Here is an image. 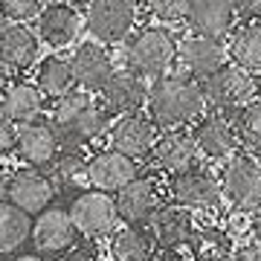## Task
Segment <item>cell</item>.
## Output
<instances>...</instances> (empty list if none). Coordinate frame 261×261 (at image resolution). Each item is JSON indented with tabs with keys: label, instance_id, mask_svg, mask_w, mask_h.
<instances>
[{
	"label": "cell",
	"instance_id": "obj_3",
	"mask_svg": "<svg viewBox=\"0 0 261 261\" xmlns=\"http://www.w3.org/2000/svg\"><path fill=\"white\" fill-rule=\"evenodd\" d=\"M177 56V35L168 27H142L130 32L125 44V70L140 79H157L174 67Z\"/></svg>",
	"mask_w": 261,
	"mask_h": 261
},
{
	"label": "cell",
	"instance_id": "obj_30",
	"mask_svg": "<svg viewBox=\"0 0 261 261\" xmlns=\"http://www.w3.org/2000/svg\"><path fill=\"white\" fill-rule=\"evenodd\" d=\"M29 229H32V215L20 212L18 206L3 200L0 203V255L20 250L29 241Z\"/></svg>",
	"mask_w": 261,
	"mask_h": 261
},
{
	"label": "cell",
	"instance_id": "obj_14",
	"mask_svg": "<svg viewBox=\"0 0 261 261\" xmlns=\"http://www.w3.org/2000/svg\"><path fill=\"white\" fill-rule=\"evenodd\" d=\"M82 29H84V18L73 3L53 0L49 6H41V12H38V41H44L53 49H64L70 44H75Z\"/></svg>",
	"mask_w": 261,
	"mask_h": 261
},
{
	"label": "cell",
	"instance_id": "obj_12",
	"mask_svg": "<svg viewBox=\"0 0 261 261\" xmlns=\"http://www.w3.org/2000/svg\"><path fill=\"white\" fill-rule=\"evenodd\" d=\"M192 140H195L197 154H203L206 160H229L238 151V134H235L232 116L218 111H206L203 116H197L192 125Z\"/></svg>",
	"mask_w": 261,
	"mask_h": 261
},
{
	"label": "cell",
	"instance_id": "obj_10",
	"mask_svg": "<svg viewBox=\"0 0 261 261\" xmlns=\"http://www.w3.org/2000/svg\"><path fill=\"white\" fill-rule=\"evenodd\" d=\"M163 186L157 183L154 174H137V177L125 183V186L113 195V206H116V218L128 226H145L154 209L163 206Z\"/></svg>",
	"mask_w": 261,
	"mask_h": 261
},
{
	"label": "cell",
	"instance_id": "obj_20",
	"mask_svg": "<svg viewBox=\"0 0 261 261\" xmlns=\"http://www.w3.org/2000/svg\"><path fill=\"white\" fill-rule=\"evenodd\" d=\"M58 148H61V142H58L56 130L47 119L27 122L15 134V154L29 168H47L58 154Z\"/></svg>",
	"mask_w": 261,
	"mask_h": 261
},
{
	"label": "cell",
	"instance_id": "obj_41",
	"mask_svg": "<svg viewBox=\"0 0 261 261\" xmlns=\"http://www.w3.org/2000/svg\"><path fill=\"white\" fill-rule=\"evenodd\" d=\"M12 261H44L41 255H35V252H23V255H15Z\"/></svg>",
	"mask_w": 261,
	"mask_h": 261
},
{
	"label": "cell",
	"instance_id": "obj_37",
	"mask_svg": "<svg viewBox=\"0 0 261 261\" xmlns=\"http://www.w3.org/2000/svg\"><path fill=\"white\" fill-rule=\"evenodd\" d=\"M148 261H189L180 250H154Z\"/></svg>",
	"mask_w": 261,
	"mask_h": 261
},
{
	"label": "cell",
	"instance_id": "obj_22",
	"mask_svg": "<svg viewBox=\"0 0 261 261\" xmlns=\"http://www.w3.org/2000/svg\"><path fill=\"white\" fill-rule=\"evenodd\" d=\"M186 23L192 35L224 41L235 29V12L229 0H189Z\"/></svg>",
	"mask_w": 261,
	"mask_h": 261
},
{
	"label": "cell",
	"instance_id": "obj_25",
	"mask_svg": "<svg viewBox=\"0 0 261 261\" xmlns=\"http://www.w3.org/2000/svg\"><path fill=\"white\" fill-rule=\"evenodd\" d=\"M49 180L56 192H84L90 189V180H87V157H84L82 148H58V154L49 163Z\"/></svg>",
	"mask_w": 261,
	"mask_h": 261
},
{
	"label": "cell",
	"instance_id": "obj_15",
	"mask_svg": "<svg viewBox=\"0 0 261 261\" xmlns=\"http://www.w3.org/2000/svg\"><path fill=\"white\" fill-rule=\"evenodd\" d=\"M140 174V163L125 157L113 148H99L96 154L87 157V180L90 189L105 192V195H116L125 183Z\"/></svg>",
	"mask_w": 261,
	"mask_h": 261
},
{
	"label": "cell",
	"instance_id": "obj_17",
	"mask_svg": "<svg viewBox=\"0 0 261 261\" xmlns=\"http://www.w3.org/2000/svg\"><path fill=\"white\" fill-rule=\"evenodd\" d=\"M145 229L151 232L157 250H180L195 232V218L177 203H163L145 221Z\"/></svg>",
	"mask_w": 261,
	"mask_h": 261
},
{
	"label": "cell",
	"instance_id": "obj_7",
	"mask_svg": "<svg viewBox=\"0 0 261 261\" xmlns=\"http://www.w3.org/2000/svg\"><path fill=\"white\" fill-rule=\"evenodd\" d=\"M168 200L189 212H212L221 206V180L209 166L195 163L192 168L168 177Z\"/></svg>",
	"mask_w": 261,
	"mask_h": 261
},
{
	"label": "cell",
	"instance_id": "obj_33",
	"mask_svg": "<svg viewBox=\"0 0 261 261\" xmlns=\"http://www.w3.org/2000/svg\"><path fill=\"white\" fill-rule=\"evenodd\" d=\"M145 6L160 23H180L186 20V12H189V0H145Z\"/></svg>",
	"mask_w": 261,
	"mask_h": 261
},
{
	"label": "cell",
	"instance_id": "obj_36",
	"mask_svg": "<svg viewBox=\"0 0 261 261\" xmlns=\"http://www.w3.org/2000/svg\"><path fill=\"white\" fill-rule=\"evenodd\" d=\"M229 261H261V244L250 241V244H241L232 250V258Z\"/></svg>",
	"mask_w": 261,
	"mask_h": 261
},
{
	"label": "cell",
	"instance_id": "obj_35",
	"mask_svg": "<svg viewBox=\"0 0 261 261\" xmlns=\"http://www.w3.org/2000/svg\"><path fill=\"white\" fill-rule=\"evenodd\" d=\"M15 134H18V128L12 122L0 119V160L9 157L12 151H15Z\"/></svg>",
	"mask_w": 261,
	"mask_h": 261
},
{
	"label": "cell",
	"instance_id": "obj_40",
	"mask_svg": "<svg viewBox=\"0 0 261 261\" xmlns=\"http://www.w3.org/2000/svg\"><path fill=\"white\" fill-rule=\"evenodd\" d=\"M6 186H9V174H6V168L0 166V203L6 200Z\"/></svg>",
	"mask_w": 261,
	"mask_h": 261
},
{
	"label": "cell",
	"instance_id": "obj_39",
	"mask_svg": "<svg viewBox=\"0 0 261 261\" xmlns=\"http://www.w3.org/2000/svg\"><path fill=\"white\" fill-rule=\"evenodd\" d=\"M12 84V70H6V67L0 64V96H3V90Z\"/></svg>",
	"mask_w": 261,
	"mask_h": 261
},
{
	"label": "cell",
	"instance_id": "obj_26",
	"mask_svg": "<svg viewBox=\"0 0 261 261\" xmlns=\"http://www.w3.org/2000/svg\"><path fill=\"white\" fill-rule=\"evenodd\" d=\"M226 58L252 75H261V23H244L229 32Z\"/></svg>",
	"mask_w": 261,
	"mask_h": 261
},
{
	"label": "cell",
	"instance_id": "obj_27",
	"mask_svg": "<svg viewBox=\"0 0 261 261\" xmlns=\"http://www.w3.org/2000/svg\"><path fill=\"white\" fill-rule=\"evenodd\" d=\"M192 261H229L235 250L232 235L221 226H195L192 238L186 241Z\"/></svg>",
	"mask_w": 261,
	"mask_h": 261
},
{
	"label": "cell",
	"instance_id": "obj_31",
	"mask_svg": "<svg viewBox=\"0 0 261 261\" xmlns=\"http://www.w3.org/2000/svg\"><path fill=\"white\" fill-rule=\"evenodd\" d=\"M232 122L235 134H238V148H244V154L261 157V99L244 105L232 116Z\"/></svg>",
	"mask_w": 261,
	"mask_h": 261
},
{
	"label": "cell",
	"instance_id": "obj_11",
	"mask_svg": "<svg viewBox=\"0 0 261 261\" xmlns=\"http://www.w3.org/2000/svg\"><path fill=\"white\" fill-rule=\"evenodd\" d=\"M157 125L148 119V113H125V116H116L108 130V148L119 151L130 160H148L151 148L157 142Z\"/></svg>",
	"mask_w": 261,
	"mask_h": 261
},
{
	"label": "cell",
	"instance_id": "obj_34",
	"mask_svg": "<svg viewBox=\"0 0 261 261\" xmlns=\"http://www.w3.org/2000/svg\"><path fill=\"white\" fill-rule=\"evenodd\" d=\"M235 18L244 23H258L261 20V0H229Z\"/></svg>",
	"mask_w": 261,
	"mask_h": 261
},
{
	"label": "cell",
	"instance_id": "obj_13",
	"mask_svg": "<svg viewBox=\"0 0 261 261\" xmlns=\"http://www.w3.org/2000/svg\"><path fill=\"white\" fill-rule=\"evenodd\" d=\"M56 186L49 180L47 171L41 168H18L9 174V186H6V200L12 206H18L20 212L27 215H38L44 212L47 206H53L56 200Z\"/></svg>",
	"mask_w": 261,
	"mask_h": 261
},
{
	"label": "cell",
	"instance_id": "obj_6",
	"mask_svg": "<svg viewBox=\"0 0 261 261\" xmlns=\"http://www.w3.org/2000/svg\"><path fill=\"white\" fill-rule=\"evenodd\" d=\"M221 195L235 212L261 209V160L244 151H235L221 171Z\"/></svg>",
	"mask_w": 261,
	"mask_h": 261
},
{
	"label": "cell",
	"instance_id": "obj_9",
	"mask_svg": "<svg viewBox=\"0 0 261 261\" xmlns=\"http://www.w3.org/2000/svg\"><path fill=\"white\" fill-rule=\"evenodd\" d=\"M70 221H73L75 232L87 238V241H99V238H108V235L119 226V218H116V206H113V195H105V192H96V189H84V192H75L70 197Z\"/></svg>",
	"mask_w": 261,
	"mask_h": 261
},
{
	"label": "cell",
	"instance_id": "obj_19",
	"mask_svg": "<svg viewBox=\"0 0 261 261\" xmlns=\"http://www.w3.org/2000/svg\"><path fill=\"white\" fill-rule=\"evenodd\" d=\"M99 96H102L99 102L105 105V111L116 119V116L137 113L145 108L148 84H145V79H140V75L130 73V70H113V75L105 82Z\"/></svg>",
	"mask_w": 261,
	"mask_h": 261
},
{
	"label": "cell",
	"instance_id": "obj_38",
	"mask_svg": "<svg viewBox=\"0 0 261 261\" xmlns=\"http://www.w3.org/2000/svg\"><path fill=\"white\" fill-rule=\"evenodd\" d=\"M250 235L255 238V244H261V209L250 212Z\"/></svg>",
	"mask_w": 261,
	"mask_h": 261
},
{
	"label": "cell",
	"instance_id": "obj_45",
	"mask_svg": "<svg viewBox=\"0 0 261 261\" xmlns=\"http://www.w3.org/2000/svg\"><path fill=\"white\" fill-rule=\"evenodd\" d=\"M258 23H261V20H258Z\"/></svg>",
	"mask_w": 261,
	"mask_h": 261
},
{
	"label": "cell",
	"instance_id": "obj_18",
	"mask_svg": "<svg viewBox=\"0 0 261 261\" xmlns=\"http://www.w3.org/2000/svg\"><path fill=\"white\" fill-rule=\"evenodd\" d=\"M70 67H73V82L82 87L84 93H99L105 82L113 75V58L99 41H84L75 47L70 56Z\"/></svg>",
	"mask_w": 261,
	"mask_h": 261
},
{
	"label": "cell",
	"instance_id": "obj_43",
	"mask_svg": "<svg viewBox=\"0 0 261 261\" xmlns=\"http://www.w3.org/2000/svg\"><path fill=\"white\" fill-rule=\"evenodd\" d=\"M258 99H261V82H258Z\"/></svg>",
	"mask_w": 261,
	"mask_h": 261
},
{
	"label": "cell",
	"instance_id": "obj_24",
	"mask_svg": "<svg viewBox=\"0 0 261 261\" xmlns=\"http://www.w3.org/2000/svg\"><path fill=\"white\" fill-rule=\"evenodd\" d=\"M44 113V93L35 87V82H12L0 96V119L12 122L15 128L35 122Z\"/></svg>",
	"mask_w": 261,
	"mask_h": 261
},
{
	"label": "cell",
	"instance_id": "obj_44",
	"mask_svg": "<svg viewBox=\"0 0 261 261\" xmlns=\"http://www.w3.org/2000/svg\"><path fill=\"white\" fill-rule=\"evenodd\" d=\"M0 29H3V20H0Z\"/></svg>",
	"mask_w": 261,
	"mask_h": 261
},
{
	"label": "cell",
	"instance_id": "obj_28",
	"mask_svg": "<svg viewBox=\"0 0 261 261\" xmlns=\"http://www.w3.org/2000/svg\"><path fill=\"white\" fill-rule=\"evenodd\" d=\"M154 247V238L145 226H116L111 232V255L113 261H148Z\"/></svg>",
	"mask_w": 261,
	"mask_h": 261
},
{
	"label": "cell",
	"instance_id": "obj_21",
	"mask_svg": "<svg viewBox=\"0 0 261 261\" xmlns=\"http://www.w3.org/2000/svg\"><path fill=\"white\" fill-rule=\"evenodd\" d=\"M197 148H195V140L186 128L180 130H160L157 134V142L151 148V166L163 171V174H180L197 163Z\"/></svg>",
	"mask_w": 261,
	"mask_h": 261
},
{
	"label": "cell",
	"instance_id": "obj_5",
	"mask_svg": "<svg viewBox=\"0 0 261 261\" xmlns=\"http://www.w3.org/2000/svg\"><path fill=\"white\" fill-rule=\"evenodd\" d=\"M140 23V0H90L84 29L99 44H122Z\"/></svg>",
	"mask_w": 261,
	"mask_h": 261
},
{
	"label": "cell",
	"instance_id": "obj_8",
	"mask_svg": "<svg viewBox=\"0 0 261 261\" xmlns=\"http://www.w3.org/2000/svg\"><path fill=\"white\" fill-rule=\"evenodd\" d=\"M29 241L35 247V255H41V258H67L75 244L82 241V235L75 232L70 212L64 206L53 203L44 212L32 215Z\"/></svg>",
	"mask_w": 261,
	"mask_h": 261
},
{
	"label": "cell",
	"instance_id": "obj_32",
	"mask_svg": "<svg viewBox=\"0 0 261 261\" xmlns=\"http://www.w3.org/2000/svg\"><path fill=\"white\" fill-rule=\"evenodd\" d=\"M41 0H0V20L9 23H29L41 12Z\"/></svg>",
	"mask_w": 261,
	"mask_h": 261
},
{
	"label": "cell",
	"instance_id": "obj_4",
	"mask_svg": "<svg viewBox=\"0 0 261 261\" xmlns=\"http://www.w3.org/2000/svg\"><path fill=\"white\" fill-rule=\"evenodd\" d=\"M200 87H203L206 108L226 116H235L244 105L258 99V79L235 64H224L212 75H206Z\"/></svg>",
	"mask_w": 261,
	"mask_h": 261
},
{
	"label": "cell",
	"instance_id": "obj_23",
	"mask_svg": "<svg viewBox=\"0 0 261 261\" xmlns=\"http://www.w3.org/2000/svg\"><path fill=\"white\" fill-rule=\"evenodd\" d=\"M38 47L41 41L27 23H9L0 29V64L6 70H29L38 61Z\"/></svg>",
	"mask_w": 261,
	"mask_h": 261
},
{
	"label": "cell",
	"instance_id": "obj_29",
	"mask_svg": "<svg viewBox=\"0 0 261 261\" xmlns=\"http://www.w3.org/2000/svg\"><path fill=\"white\" fill-rule=\"evenodd\" d=\"M73 67H70V58L58 56V53H49L47 58H41L38 64V75H35V87L44 93V99H53L56 102L58 96H64L73 90Z\"/></svg>",
	"mask_w": 261,
	"mask_h": 261
},
{
	"label": "cell",
	"instance_id": "obj_42",
	"mask_svg": "<svg viewBox=\"0 0 261 261\" xmlns=\"http://www.w3.org/2000/svg\"><path fill=\"white\" fill-rule=\"evenodd\" d=\"M61 261H79V258H70V255H67V258H61Z\"/></svg>",
	"mask_w": 261,
	"mask_h": 261
},
{
	"label": "cell",
	"instance_id": "obj_2",
	"mask_svg": "<svg viewBox=\"0 0 261 261\" xmlns=\"http://www.w3.org/2000/svg\"><path fill=\"white\" fill-rule=\"evenodd\" d=\"M47 122L56 130L61 148H84V145H93L102 137H108L113 116L105 111L99 99H93V93L70 90L53 102Z\"/></svg>",
	"mask_w": 261,
	"mask_h": 261
},
{
	"label": "cell",
	"instance_id": "obj_1",
	"mask_svg": "<svg viewBox=\"0 0 261 261\" xmlns=\"http://www.w3.org/2000/svg\"><path fill=\"white\" fill-rule=\"evenodd\" d=\"M145 108H148V119L157 125V130L189 128V125H195L197 116L206 113L203 87L183 70H166L163 75L151 79Z\"/></svg>",
	"mask_w": 261,
	"mask_h": 261
},
{
	"label": "cell",
	"instance_id": "obj_16",
	"mask_svg": "<svg viewBox=\"0 0 261 261\" xmlns=\"http://www.w3.org/2000/svg\"><path fill=\"white\" fill-rule=\"evenodd\" d=\"M174 61L180 64V70L197 82H203L206 75H212L215 70H221L226 64V47L224 41L203 35H186L177 38V56Z\"/></svg>",
	"mask_w": 261,
	"mask_h": 261
}]
</instances>
